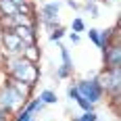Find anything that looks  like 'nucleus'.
<instances>
[{"instance_id":"nucleus-20","label":"nucleus","mask_w":121,"mask_h":121,"mask_svg":"<svg viewBox=\"0 0 121 121\" xmlns=\"http://www.w3.org/2000/svg\"><path fill=\"white\" fill-rule=\"evenodd\" d=\"M67 98H69L71 102H75V100L79 98V94H77V90H75V86H73V84L67 86Z\"/></svg>"},{"instance_id":"nucleus-11","label":"nucleus","mask_w":121,"mask_h":121,"mask_svg":"<svg viewBox=\"0 0 121 121\" xmlns=\"http://www.w3.org/2000/svg\"><path fill=\"white\" fill-rule=\"evenodd\" d=\"M38 98H40L46 107H52V104H56V102H59V94H56L52 88H44V90H40Z\"/></svg>"},{"instance_id":"nucleus-25","label":"nucleus","mask_w":121,"mask_h":121,"mask_svg":"<svg viewBox=\"0 0 121 121\" xmlns=\"http://www.w3.org/2000/svg\"><path fill=\"white\" fill-rule=\"evenodd\" d=\"M56 2H63V0H56Z\"/></svg>"},{"instance_id":"nucleus-24","label":"nucleus","mask_w":121,"mask_h":121,"mask_svg":"<svg viewBox=\"0 0 121 121\" xmlns=\"http://www.w3.org/2000/svg\"><path fill=\"white\" fill-rule=\"evenodd\" d=\"M111 2H117V0H111Z\"/></svg>"},{"instance_id":"nucleus-21","label":"nucleus","mask_w":121,"mask_h":121,"mask_svg":"<svg viewBox=\"0 0 121 121\" xmlns=\"http://www.w3.org/2000/svg\"><path fill=\"white\" fill-rule=\"evenodd\" d=\"M67 38H69V42H71L73 46H77V44L82 42V34H73V31H69V34H67Z\"/></svg>"},{"instance_id":"nucleus-17","label":"nucleus","mask_w":121,"mask_h":121,"mask_svg":"<svg viewBox=\"0 0 121 121\" xmlns=\"http://www.w3.org/2000/svg\"><path fill=\"white\" fill-rule=\"evenodd\" d=\"M100 117H98L96 111H86V113H82V115H75V117H71V121H98Z\"/></svg>"},{"instance_id":"nucleus-13","label":"nucleus","mask_w":121,"mask_h":121,"mask_svg":"<svg viewBox=\"0 0 121 121\" xmlns=\"http://www.w3.org/2000/svg\"><path fill=\"white\" fill-rule=\"evenodd\" d=\"M65 36H67V27H65L63 23L56 25L54 29H50V31H48V40L52 42V44H59V42H60Z\"/></svg>"},{"instance_id":"nucleus-1","label":"nucleus","mask_w":121,"mask_h":121,"mask_svg":"<svg viewBox=\"0 0 121 121\" xmlns=\"http://www.w3.org/2000/svg\"><path fill=\"white\" fill-rule=\"evenodd\" d=\"M34 92H36V86L19 84L6 75V79L0 82V109L13 117L19 109H23L27 104V100L34 96Z\"/></svg>"},{"instance_id":"nucleus-23","label":"nucleus","mask_w":121,"mask_h":121,"mask_svg":"<svg viewBox=\"0 0 121 121\" xmlns=\"http://www.w3.org/2000/svg\"><path fill=\"white\" fill-rule=\"evenodd\" d=\"M0 121H11V115H9V113H4L2 109H0Z\"/></svg>"},{"instance_id":"nucleus-22","label":"nucleus","mask_w":121,"mask_h":121,"mask_svg":"<svg viewBox=\"0 0 121 121\" xmlns=\"http://www.w3.org/2000/svg\"><path fill=\"white\" fill-rule=\"evenodd\" d=\"M65 4H67L71 11H79V9H82V2H79V0H65Z\"/></svg>"},{"instance_id":"nucleus-19","label":"nucleus","mask_w":121,"mask_h":121,"mask_svg":"<svg viewBox=\"0 0 121 121\" xmlns=\"http://www.w3.org/2000/svg\"><path fill=\"white\" fill-rule=\"evenodd\" d=\"M75 104H77V107L82 109V113H86V111H96V104H92L90 100H84L82 96L75 100Z\"/></svg>"},{"instance_id":"nucleus-4","label":"nucleus","mask_w":121,"mask_h":121,"mask_svg":"<svg viewBox=\"0 0 121 121\" xmlns=\"http://www.w3.org/2000/svg\"><path fill=\"white\" fill-rule=\"evenodd\" d=\"M98 84L104 90V96H111V102L117 104L119 102V90H121V67L117 69H102L96 73Z\"/></svg>"},{"instance_id":"nucleus-16","label":"nucleus","mask_w":121,"mask_h":121,"mask_svg":"<svg viewBox=\"0 0 121 121\" xmlns=\"http://www.w3.org/2000/svg\"><path fill=\"white\" fill-rule=\"evenodd\" d=\"M86 29H88V25H86L84 17H73L71 19V31L73 34H84Z\"/></svg>"},{"instance_id":"nucleus-8","label":"nucleus","mask_w":121,"mask_h":121,"mask_svg":"<svg viewBox=\"0 0 121 121\" xmlns=\"http://www.w3.org/2000/svg\"><path fill=\"white\" fill-rule=\"evenodd\" d=\"M13 31L17 34V38L25 42V44H31V42H38V31H34L29 23H23V25H17V27H13Z\"/></svg>"},{"instance_id":"nucleus-9","label":"nucleus","mask_w":121,"mask_h":121,"mask_svg":"<svg viewBox=\"0 0 121 121\" xmlns=\"http://www.w3.org/2000/svg\"><path fill=\"white\" fill-rule=\"evenodd\" d=\"M23 56H25L27 60H31V63H40V59H42V48H40V44H38V42L27 44Z\"/></svg>"},{"instance_id":"nucleus-7","label":"nucleus","mask_w":121,"mask_h":121,"mask_svg":"<svg viewBox=\"0 0 121 121\" xmlns=\"http://www.w3.org/2000/svg\"><path fill=\"white\" fill-rule=\"evenodd\" d=\"M102 65H104V69H117V67H121V44H119V40H113L109 46L102 50Z\"/></svg>"},{"instance_id":"nucleus-14","label":"nucleus","mask_w":121,"mask_h":121,"mask_svg":"<svg viewBox=\"0 0 121 121\" xmlns=\"http://www.w3.org/2000/svg\"><path fill=\"white\" fill-rule=\"evenodd\" d=\"M17 15V4L13 0H0V17H11Z\"/></svg>"},{"instance_id":"nucleus-6","label":"nucleus","mask_w":121,"mask_h":121,"mask_svg":"<svg viewBox=\"0 0 121 121\" xmlns=\"http://www.w3.org/2000/svg\"><path fill=\"white\" fill-rule=\"evenodd\" d=\"M25 48H27V44L21 42L13 29H6V27L2 29V34H0V50L4 52V56H11V54H23Z\"/></svg>"},{"instance_id":"nucleus-3","label":"nucleus","mask_w":121,"mask_h":121,"mask_svg":"<svg viewBox=\"0 0 121 121\" xmlns=\"http://www.w3.org/2000/svg\"><path fill=\"white\" fill-rule=\"evenodd\" d=\"M73 86H75L77 94L84 98V100H90V102H92V104H96V107L104 100V98H107V96H104V90H102L100 84H98L96 73H94V75H86V77L75 79Z\"/></svg>"},{"instance_id":"nucleus-26","label":"nucleus","mask_w":121,"mask_h":121,"mask_svg":"<svg viewBox=\"0 0 121 121\" xmlns=\"http://www.w3.org/2000/svg\"><path fill=\"white\" fill-rule=\"evenodd\" d=\"M96 2H98V0H96Z\"/></svg>"},{"instance_id":"nucleus-5","label":"nucleus","mask_w":121,"mask_h":121,"mask_svg":"<svg viewBox=\"0 0 121 121\" xmlns=\"http://www.w3.org/2000/svg\"><path fill=\"white\" fill-rule=\"evenodd\" d=\"M59 11H60V2H56V0H52V2H42L40 13H38V19H40V25H42L46 31H50V29H54L56 25H60Z\"/></svg>"},{"instance_id":"nucleus-12","label":"nucleus","mask_w":121,"mask_h":121,"mask_svg":"<svg viewBox=\"0 0 121 121\" xmlns=\"http://www.w3.org/2000/svg\"><path fill=\"white\" fill-rule=\"evenodd\" d=\"M79 11L90 13V17H92V19H100V9H98V2H96V0H84Z\"/></svg>"},{"instance_id":"nucleus-2","label":"nucleus","mask_w":121,"mask_h":121,"mask_svg":"<svg viewBox=\"0 0 121 121\" xmlns=\"http://www.w3.org/2000/svg\"><path fill=\"white\" fill-rule=\"evenodd\" d=\"M2 67H4V73H6L11 79L19 82V84H25V86H38L40 75H42L38 63L27 60L23 54H11V56H4Z\"/></svg>"},{"instance_id":"nucleus-18","label":"nucleus","mask_w":121,"mask_h":121,"mask_svg":"<svg viewBox=\"0 0 121 121\" xmlns=\"http://www.w3.org/2000/svg\"><path fill=\"white\" fill-rule=\"evenodd\" d=\"M84 34L88 36V40H90V42L98 48V42H100V29H98V27H88Z\"/></svg>"},{"instance_id":"nucleus-10","label":"nucleus","mask_w":121,"mask_h":121,"mask_svg":"<svg viewBox=\"0 0 121 121\" xmlns=\"http://www.w3.org/2000/svg\"><path fill=\"white\" fill-rule=\"evenodd\" d=\"M59 50H60V65L65 67V69H69V71H75V65H73V56H71V50L67 48V46H63L59 42Z\"/></svg>"},{"instance_id":"nucleus-15","label":"nucleus","mask_w":121,"mask_h":121,"mask_svg":"<svg viewBox=\"0 0 121 121\" xmlns=\"http://www.w3.org/2000/svg\"><path fill=\"white\" fill-rule=\"evenodd\" d=\"M11 121H38V115L36 113H29V111H25V109H19L11 117Z\"/></svg>"}]
</instances>
